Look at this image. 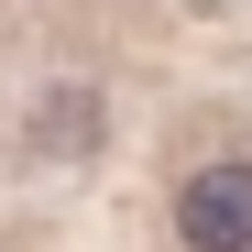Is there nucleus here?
Returning <instances> with one entry per match:
<instances>
[{
	"label": "nucleus",
	"instance_id": "f257e3e1",
	"mask_svg": "<svg viewBox=\"0 0 252 252\" xmlns=\"http://www.w3.org/2000/svg\"><path fill=\"white\" fill-rule=\"evenodd\" d=\"M164 220H176V252H252V154L241 143L187 154L164 187Z\"/></svg>",
	"mask_w": 252,
	"mask_h": 252
}]
</instances>
